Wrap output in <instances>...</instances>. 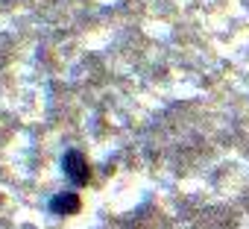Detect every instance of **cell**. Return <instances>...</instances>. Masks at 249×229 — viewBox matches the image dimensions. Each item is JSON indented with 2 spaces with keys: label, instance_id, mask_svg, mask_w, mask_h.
Returning a JSON list of instances; mask_svg holds the SVG:
<instances>
[{
  "label": "cell",
  "instance_id": "6da1fadb",
  "mask_svg": "<svg viewBox=\"0 0 249 229\" xmlns=\"http://www.w3.org/2000/svg\"><path fill=\"white\" fill-rule=\"evenodd\" d=\"M62 171L68 173V179L73 185H85L91 179V168H88V162H85V156L79 150H68L62 156Z\"/></svg>",
  "mask_w": 249,
  "mask_h": 229
},
{
  "label": "cell",
  "instance_id": "7a4b0ae2",
  "mask_svg": "<svg viewBox=\"0 0 249 229\" xmlns=\"http://www.w3.org/2000/svg\"><path fill=\"white\" fill-rule=\"evenodd\" d=\"M50 211H53V214H73V211H79V197H76L73 191L53 194V197H50Z\"/></svg>",
  "mask_w": 249,
  "mask_h": 229
}]
</instances>
